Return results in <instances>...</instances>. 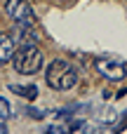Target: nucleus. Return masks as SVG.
I'll return each instance as SVG.
<instances>
[{"mask_svg":"<svg viewBox=\"0 0 127 134\" xmlns=\"http://www.w3.org/2000/svg\"><path fill=\"white\" fill-rule=\"evenodd\" d=\"M78 82V71L73 68V64L64 61V59H57L49 64L47 68V85L52 90H59V92H66L71 87H75Z\"/></svg>","mask_w":127,"mask_h":134,"instance_id":"f257e3e1","label":"nucleus"},{"mask_svg":"<svg viewBox=\"0 0 127 134\" xmlns=\"http://www.w3.org/2000/svg\"><path fill=\"white\" fill-rule=\"evenodd\" d=\"M12 61H14L16 73H24V75H33V73H38L42 68V54H40V49L33 42H24L14 52Z\"/></svg>","mask_w":127,"mask_h":134,"instance_id":"f03ea898","label":"nucleus"},{"mask_svg":"<svg viewBox=\"0 0 127 134\" xmlns=\"http://www.w3.org/2000/svg\"><path fill=\"white\" fill-rule=\"evenodd\" d=\"M127 127V111H123V115L115 122H80L82 134H120Z\"/></svg>","mask_w":127,"mask_h":134,"instance_id":"7ed1b4c3","label":"nucleus"},{"mask_svg":"<svg viewBox=\"0 0 127 134\" xmlns=\"http://www.w3.org/2000/svg\"><path fill=\"white\" fill-rule=\"evenodd\" d=\"M5 9H7V16H12L14 21H21V24H33V19H35L31 5H26L24 0H7Z\"/></svg>","mask_w":127,"mask_h":134,"instance_id":"20e7f679","label":"nucleus"},{"mask_svg":"<svg viewBox=\"0 0 127 134\" xmlns=\"http://www.w3.org/2000/svg\"><path fill=\"white\" fill-rule=\"evenodd\" d=\"M99 71L108 78V80H123L125 78V64L123 61H113V59H101L99 64Z\"/></svg>","mask_w":127,"mask_h":134,"instance_id":"39448f33","label":"nucleus"},{"mask_svg":"<svg viewBox=\"0 0 127 134\" xmlns=\"http://www.w3.org/2000/svg\"><path fill=\"white\" fill-rule=\"evenodd\" d=\"M12 57H14V42H12L9 35L0 33V64L12 61Z\"/></svg>","mask_w":127,"mask_h":134,"instance_id":"423d86ee","label":"nucleus"},{"mask_svg":"<svg viewBox=\"0 0 127 134\" xmlns=\"http://www.w3.org/2000/svg\"><path fill=\"white\" fill-rule=\"evenodd\" d=\"M9 90H12L14 94H19V97H26L28 101H33V99L38 97V87H35V85H28V87H21V85H9Z\"/></svg>","mask_w":127,"mask_h":134,"instance_id":"0eeeda50","label":"nucleus"},{"mask_svg":"<svg viewBox=\"0 0 127 134\" xmlns=\"http://www.w3.org/2000/svg\"><path fill=\"white\" fill-rule=\"evenodd\" d=\"M0 118H12V106H9V101L2 99V97H0Z\"/></svg>","mask_w":127,"mask_h":134,"instance_id":"6e6552de","label":"nucleus"},{"mask_svg":"<svg viewBox=\"0 0 127 134\" xmlns=\"http://www.w3.org/2000/svg\"><path fill=\"white\" fill-rule=\"evenodd\" d=\"M26 113H28V115H33V118H38V120H40V118H45V113H40V111H35V108H26Z\"/></svg>","mask_w":127,"mask_h":134,"instance_id":"1a4fd4ad","label":"nucleus"},{"mask_svg":"<svg viewBox=\"0 0 127 134\" xmlns=\"http://www.w3.org/2000/svg\"><path fill=\"white\" fill-rule=\"evenodd\" d=\"M0 134H9V132H7V125H5V122H0Z\"/></svg>","mask_w":127,"mask_h":134,"instance_id":"9d476101","label":"nucleus"}]
</instances>
